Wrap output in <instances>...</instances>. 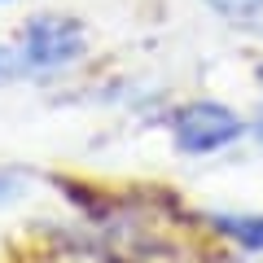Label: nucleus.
Returning <instances> with one entry per match:
<instances>
[{
  "label": "nucleus",
  "instance_id": "obj_1",
  "mask_svg": "<svg viewBox=\"0 0 263 263\" xmlns=\"http://www.w3.org/2000/svg\"><path fill=\"white\" fill-rule=\"evenodd\" d=\"M88 53V31L79 18H62V13H35L22 22L18 31V57L27 66V75H53V70H70L84 62Z\"/></svg>",
  "mask_w": 263,
  "mask_h": 263
},
{
  "label": "nucleus",
  "instance_id": "obj_2",
  "mask_svg": "<svg viewBox=\"0 0 263 263\" xmlns=\"http://www.w3.org/2000/svg\"><path fill=\"white\" fill-rule=\"evenodd\" d=\"M241 136H246V119L219 101H189L171 114V141L180 154H193V158L219 154L237 145Z\"/></svg>",
  "mask_w": 263,
  "mask_h": 263
},
{
  "label": "nucleus",
  "instance_id": "obj_3",
  "mask_svg": "<svg viewBox=\"0 0 263 263\" xmlns=\"http://www.w3.org/2000/svg\"><path fill=\"white\" fill-rule=\"evenodd\" d=\"M211 224L246 250H263V215H215Z\"/></svg>",
  "mask_w": 263,
  "mask_h": 263
},
{
  "label": "nucleus",
  "instance_id": "obj_4",
  "mask_svg": "<svg viewBox=\"0 0 263 263\" xmlns=\"http://www.w3.org/2000/svg\"><path fill=\"white\" fill-rule=\"evenodd\" d=\"M206 5L228 22H250V18L263 13V0H206Z\"/></svg>",
  "mask_w": 263,
  "mask_h": 263
},
{
  "label": "nucleus",
  "instance_id": "obj_5",
  "mask_svg": "<svg viewBox=\"0 0 263 263\" xmlns=\"http://www.w3.org/2000/svg\"><path fill=\"white\" fill-rule=\"evenodd\" d=\"M18 75H27V66H22L18 48L0 44V88H5V84H13V79H18Z\"/></svg>",
  "mask_w": 263,
  "mask_h": 263
},
{
  "label": "nucleus",
  "instance_id": "obj_6",
  "mask_svg": "<svg viewBox=\"0 0 263 263\" xmlns=\"http://www.w3.org/2000/svg\"><path fill=\"white\" fill-rule=\"evenodd\" d=\"M18 193H22V176H18V171H5V167H0V202H13Z\"/></svg>",
  "mask_w": 263,
  "mask_h": 263
},
{
  "label": "nucleus",
  "instance_id": "obj_7",
  "mask_svg": "<svg viewBox=\"0 0 263 263\" xmlns=\"http://www.w3.org/2000/svg\"><path fill=\"white\" fill-rule=\"evenodd\" d=\"M246 132H254V136H259V141H263V110H259V114H254V119H250V123H246Z\"/></svg>",
  "mask_w": 263,
  "mask_h": 263
},
{
  "label": "nucleus",
  "instance_id": "obj_8",
  "mask_svg": "<svg viewBox=\"0 0 263 263\" xmlns=\"http://www.w3.org/2000/svg\"><path fill=\"white\" fill-rule=\"evenodd\" d=\"M259 84H263V66H259Z\"/></svg>",
  "mask_w": 263,
  "mask_h": 263
},
{
  "label": "nucleus",
  "instance_id": "obj_9",
  "mask_svg": "<svg viewBox=\"0 0 263 263\" xmlns=\"http://www.w3.org/2000/svg\"><path fill=\"white\" fill-rule=\"evenodd\" d=\"M0 5H5V0H0Z\"/></svg>",
  "mask_w": 263,
  "mask_h": 263
}]
</instances>
